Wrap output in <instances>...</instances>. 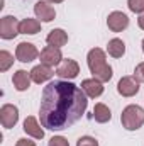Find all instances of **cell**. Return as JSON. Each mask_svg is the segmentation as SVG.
<instances>
[{
    "instance_id": "7402d4cb",
    "label": "cell",
    "mask_w": 144,
    "mask_h": 146,
    "mask_svg": "<svg viewBox=\"0 0 144 146\" xmlns=\"http://www.w3.org/2000/svg\"><path fill=\"white\" fill-rule=\"evenodd\" d=\"M76 146H98V141L93 136H81L76 141Z\"/></svg>"
},
{
    "instance_id": "277c9868",
    "label": "cell",
    "mask_w": 144,
    "mask_h": 146,
    "mask_svg": "<svg viewBox=\"0 0 144 146\" xmlns=\"http://www.w3.org/2000/svg\"><path fill=\"white\" fill-rule=\"evenodd\" d=\"M19 21L14 15H3L0 19V37L5 41H10L14 37H17V34H20L19 31Z\"/></svg>"
},
{
    "instance_id": "8fae6325",
    "label": "cell",
    "mask_w": 144,
    "mask_h": 146,
    "mask_svg": "<svg viewBox=\"0 0 144 146\" xmlns=\"http://www.w3.org/2000/svg\"><path fill=\"white\" fill-rule=\"evenodd\" d=\"M117 92L122 97H134L139 92V82L132 76H122L117 83Z\"/></svg>"
},
{
    "instance_id": "9a60e30c",
    "label": "cell",
    "mask_w": 144,
    "mask_h": 146,
    "mask_svg": "<svg viewBox=\"0 0 144 146\" xmlns=\"http://www.w3.org/2000/svg\"><path fill=\"white\" fill-rule=\"evenodd\" d=\"M31 82H32L31 73H27L26 70H17L12 76V83L17 92H26L31 87Z\"/></svg>"
},
{
    "instance_id": "4316f807",
    "label": "cell",
    "mask_w": 144,
    "mask_h": 146,
    "mask_svg": "<svg viewBox=\"0 0 144 146\" xmlns=\"http://www.w3.org/2000/svg\"><path fill=\"white\" fill-rule=\"evenodd\" d=\"M49 3H61V2H65V0H48Z\"/></svg>"
},
{
    "instance_id": "83f0119b",
    "label": "cell",
    "mask_w": 144,
    "mask_h": 146,
    "mask_svg": "<svg viewBox=\"0 0 144 146\" xmlns=\"http://www.w3.org/2000/svg\"><path fill=\"white\" fill-rule=\"evenodd\" d=\"M141 48H143V53H144V39H143V42H141Z\"/></svg>"
},
{
    "instance_id": "52a82bcc",
    "label": "cell",
    "mask_w": 144,
    "mask_h": 146,
    "mask_svg": "<svg viewBox=\"0 0 144 146\" xmlns=\"http://www.w3.org/2000/svg\"><path fill=\"white\" fill-rule=\"evenodd\" d=\"M39 58V51L32 42H19L15 48V60L20 63H31Z\"/></svg>"
},
{
    "instance_id": "5b68a950",
    "label": "cell",
    "mask_w": 144,
    "mask_h": 146,
    "mask_svg": "<svg viewBox=\"0 0 144 146\" xmlns=\"http://www.w3.org/2000/svg\"><path fill=\"white\" fill-rule=\"evenodd\" d=\"M0 122H2V127L12 129L19 122V109H17V106L3 104L0 107Z\"/></svg>"
},
{
    "instance_id": "7c38bea8",
    "label": "cell",
    "mask_w": 144,
    "mask_h": 146,
    "mask_svg": "<svg viewBox=\"0 0 144 146\" xmlns=\"http://www.w3.org/2000/svg\"><path fill=\"white\" fill-rule=\"evenodd\" d=\"M80 88L85 92L88 99H97L104 94V83L97 78H85L80 85Z\"/></svg>"
},
{
    "instance_id": "7a4b0ae2",
    "label": "cell",
    "mask_w": 144,
    "mask_h": 146,
    "mask_svg": "<svg viewBox=\"0 0 144 146\" xmlns=\"http://www.w3.org/2000/svg\"><path fill=\"white\" fill-rule=\"evenodd\" d=\"M87 63H88V68H90V73L93 75V78L100 80L102 83L110 82L114 72H112V66L107 63V56L104 49L100 48L90 49L87 54Z\"/></svg>"
},
{
    "instance_id": "ffe728a7",
    "label": "cell",
    "mask_w": 144,
    "mask_h": 146,
    "mask_svg": "<svg viewBox=\"0 0 144 146\" xmlns=\"http://www.w3.org/2000/svg\"><path fill=\"white\" fill-rule=\"evenodd\" d=\"M12 65H14V56L9 51L2 49L0 51V72H7Z\"/></svg>"
},
{
    "instance_id": "8992f818",
    "label": "cell",
    "mask_w": 144,
    "mask_h": 146,
    "mask_svg": "<svg viewBox=\"0 0 144 146\" xmlns=\"http://www.w3.org/2000/svg\"><path fill=\"white\" fill-rule=\"evenodd\" d=\"M39 60L42 65L46 66H58L61 61H63V53H61V48H54V46H46L44 49H41L39 53Z\"/></svg>"
},
{
    "instance_id": "2e32d148",
    "label": "cell",
    "mask_w": 144,
    "mask_h": 146,
    "mask_svg": "<svg viewBox=\"0 0 144 146\" xmlns=\"http://www.w3.org/2000/svg\"><path fill=\"white\" fill-rule=\"evenodd\" d=\"M48 46H54V48H63L68 42V33L65 29H53L48 36H46Z\"/></svg>"
},
{
    "instance_id": "603a6c76",
    "label": "cell",
    "mask_w": 144,
    "mask_h": 146,
    "mask_svg": "<svg viewBox=\"0 0 144 146\" xmlns=\"http://www.w3.org/2000/svg\"><path fill=\"white\" fill-rule=\"evenodd\" d=\"M48 146H70V143H68V139L65 136H53L49 139Z\"/></svg>"
},
{
    "instance_id": "5bb4252c",
    "label": "cell",
    "mask_w": 144,
    "mask_h": 146,
    "mask_svg": "<svg viewBox=\"0 0 144 146\" xmlns=\"http://www.w3.org/2000/svg\"><path fill=\"white\" fill-rule=\"evenodd\" d=\"M42 124H39L37 122V119L34 115H29V117H26V121H24V133L27 134V136H31V138H34V139H42L44 138V129L41 127Z\"/></svg>"
},
{
    "instance_id": "4fadbf2b",
    "label": "cell",
    "mask_w": 144,
    "mask_h": 146,
    "mask_svg": "<svg viewBox=\"0 0 144 146\" xmlns=\"http://www.w3.org/2000/svg\"><path fill=\"white\" fill-rule=\"evenodd\" d=\"M29 73H31L32 82L37 83V85L49 82V80L53 78V75H54V72H53V68H51V66H46V65H42V63H41V65H36V66H34Z\"/></svg>"
},
{
    "instance_id": "cb8c5ba5",
    "label": "cell",
    "mask_w": 144,
    "mask_h": 146,
    "mask_svg": "<svg viewBox=\"0 0 144 146\" xmlns=\"http://www.w3.org/2000/svg\"><path fill=\"white\" fill-rule=\"evenodd\" d=\"M134 78H136L139 83H144V61L139 63V65L134 68Z\"/></svg>"
},
{
    "instance_id": "ac0fdd59",
    "label": "cell",
    "mask_w": 144,
    "mask_h": 146,
    "mask_svg": "<svg viewBox=\"0 0 144 146\" xmlns=\"http://www.w3.org/2000/svg\"><path fill=\"white\" fill-rule=\"evenodd\" d=\"M107 53L112 58H122L126 54V42L119 37H114L110 39L107 44Z\"/></svg>"
},
{
    "instance_id": "e0dca14e",
    "label": "cell",
    "mask_w": 144,
    "mask_h": 146,
    "mask_svg": "<svg viewBox=\"0 0 144 146\" xmlns=\"http://www.w3.org/2000/svg\"><path fill=\"white\" fill-rule=\"evenodd\" d=\"M19 31L20 34H26V36H34L37 33H41V21L39 19H22L20 24H19Z\"/></svg>"
},
{
    "instance_id": "30bf717a",
    "label": "cell",
    "mask_w": 144,
    "mask_h": 146,
    "mask_svg": "<svg viewBox=\"0 0 144 146\" xmlns=\"http://www.w3.org/2000/svg\"><path fill=\"white\" fill-rule=\"evenodd\" d=\"M34 14L41 22H51L56 17V10L48 0H37L34 3Z\"/></svg>"
},
{
    "instance_id": "d4e9b609",
    "label": "cell",
    "mask_w": 144,
    "mask_h": 146,
    "mask_svg": "<svg viewBox=\"0 0 144 146\" xmlns=\"http://www.w3.org/2000/svg\"><path fill=\"white\" fill-rule=\"evenodd\" d=\"M15 146H37L34 141H31V139H27V138H20V139H17V143Z\"/></svg>"
},
{
    "instance_id": "44dd1931",
    "label": "cell",
    "mask_w": 144,
    "mask_h": 146,
    "mask_svg": "<svg viewBox=\"0 0 144 146\" xmlns=\"http://www.w3.org/2000/svg\"><path fill=\"white\" fill-rule=\"evenodd\" d=\"M127 7L134 14H144V0H127Z\"/></svg>"
},
{
    "instance_id": "484cf974",
    "label": "cell",
    "mask_w": 144,
    "mask_h": 146,
    "mask_svg": "<svg viewBox=\"0 0 144 146\" xmlns=\"http://www.w3.org/2000/svg\"><path fill=\"white\" fill-rule=\"evenodd\" d=\"M137 26H139V27L144 31V14H141V15H139V19H137Z\"/></svg>"
},
{
    "instance_id": "3957f363",
    "label": "cell",
    "mask_w": 144,
    "mask_h": 146,
    "mask_svg": "<svg viewBox=\"0 0 144 146\" xmlns=\"http://www.w3.org/2000/svg\"><path fill=\"white\" fill-rule=\"evenodd\" d=\"M120 122L122 127L127 131H137L144 124V109L137 104H131L120 114Z\"/></svg>"
},
{
    "instance_id": "ba28073f",
    "label": "cell",
    "mask_w": 144,
    "mask_h": 146,
    "mask_svg": "<svg viewBox=\"0 0 144 146\" xmlns=\"http://www.w3.org/2000/svg\"><path fill=\"white\" fill-rule=\"evenodd\" d=\"M78 73H80V65H78L75 60H71V58L63 60V61L56 66V75H58L61 80H73V78L78 76Z\"/></svg>"
},
{
    "instance_id": "6da1fadb",
    "label": "cell",
    "mask_w": 144,
    "mask_h": 146,
    "mask_svg": "<svg viewBox=\"0 0 144 146\" xmlns=\"http://www.w3.org/2000/svg\"><path fill=\"white\" fill-rule=\"evenodd\" d=\"M88 107L85 92L68 80H56L44 87L41 95L39 117L42 127L65 131L76 124Z\"/></svg>"
},
{
    "instance_id": "d6986e66",
    "label": "cell",
    "mask_w": 144,
    "mask_h": 146,
    "mask_svg": "<svg viewBox=\"0 0 144 146\" xmlns=\"http://www.w3.org/2000/svg\"><path fill=\"white\" fill-rule=\"evenodd\" d=\"M93 119H95L98 124H105V122H108V121L112 119V112H110V109H108L105 104L98 102V104H95V107H93Z\"/></svg>"
},
{
    "instance_id": "9c48e42d",
    "label": "cell",
    "mask_w": 144,
    "mask_h": 146,
    "mask_svg": "<svg viewBox=\"0 0 144 146\" xmlns=\"http://www.w3.org/2000/svg\"><path fill=\"white\" fill-rule=\"evenodd\" d=\"M107 27L112 33H122L129 27V17L120 10H114L107 17Z\"/></svg>"
}]
</instances>
